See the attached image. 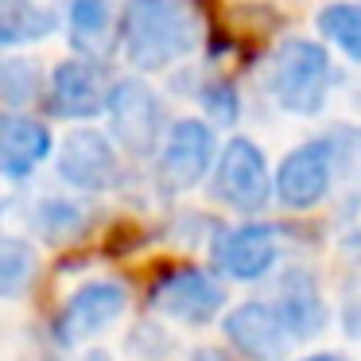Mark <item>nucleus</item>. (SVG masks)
<instances>
[{
	"label": "nucleus",
	"mask_w": 361,
	"mask_h": 361,
	"mask_svg": "<svg viewBox=\"0 0 361 361\" xmlns=\"http://www.w3.org/2000/svg\"><path fill=\"white\" fill-rule=\"evenodd\" d=\"M117 43L136 71H164L202 43V20L187 0H125Z\"/></svg>",
	"instance_id": "nucleus-1"
},
{
	"label": "nucleus",
	"mask_w": 361,
	"mask_h": 361,
	"mask_svg": "<svg viewBox=\"0 0 361 361\" xmlns=\"http://www.w3.org/2000/svg\"><path fill=\"white\" fill-rule=\"evenodd\" d=\"M334 86V71L322 43L311 39H283L272 51L268 63V94L283 113L311 117L326 105V94Z\"/></svg>",
	"instance_id": "nucleus-2"
},
{
	"label": "nucleus",
	"mask_w": 361,
	"mask_h": 361,
	"mask_svg": "<svg viewBox=\"0 0 361 361\" xmlns=\"http://www.w3.org/2000/svg\"><path fill=\"white\" fill-rule=\"evenodd\" d=\"M338 159H342L338 133L314 136V140H303L299 148H291L272 175L276 202L283 210H311V206H319L330 195V187H334Z\"/></svg>",
	"instance_id": "nucleus-3"
},
{
	"label": "nucleus",
	"mask_w": 361,
	"mask_h": 361,
	"mask_svg": "<svg viewBox=\"0 0 361 361\" xmlns=\"http://www.w3.org/2000/svg\"><path fill=\"white\" fill-rule=\"evenodd\" d=\"M105 113H109L113 140L128 152L133 159L156 156V148L164 144V102L156 97V90L144 78H121L105 94Z\"/></svg>",
	"instance_id": "nucleus-4"
},
{
	"label": "nucleus",
	"mask_w": 361,
	"mask_h": 361,
	"mask_svg": "<svg viewBox=\"0 0 361 361\" xmlns=\"http://www.w3.org/2000/svg\"><path fill=\"white\" fill-rule=\"evenodd\" d=\"M214 179V198L229 210L241 214H257L268 206L272 198V171H268V159L260 152V144H252L249 136H233L226 140L218 164L210 167Z\"/></svg>",
	"instance_id": "nucleus-5"
},
{
	"label": "nucleus",
	"mask_w": 361,
	"mask_h": 361,
	"mask_svg": "<svg viewBox=\"0 0 361 361\" xmlns=\"http://www.w3.org/2000/svg\"><path fill=\"white\" fill-rule=\"evenodd\" d=\"M55 171L63 183H71L74 190H86V195H105L125 179L117 144L97 128H74L66 136L55 156Z\"/></svg>",
	"instance_id": "nucleus-6"
},
{
	"label": "nucleus",
	"mask_w": 361,
	"mask_h": 361,
	"mask_svg": "<svg viewBox=\"0 0 361 361\" xmlns=\"http://www.w3.org/2000/svg\"><path fill=\"white\" fill-rule=\"evenodd\" d=\"M148 303L175 322L206 326V322H214L218 311L226 307V291H221V283L214 280L210 272H202V268H195V264H183V268L164 272L152 283Z\"/></svg>",
	"instance_id": "nucleus-7"
},
{
	"label": "nucleus",
	"mask_w": 361,
	"mask_h": 361,
	"mask_svg": "<svg viewBox=\"0 0 361 361\" xmlns=\"http://www.w3.org/2000/svg\"><path fill=\"white\" fill-rule=\"evenodd\" d=\"M128 307V288L117 280H90L59 307L55 314V342L59 345H82L94 334H102L109 322H117Z\"/></svg>",
	"instance_id": "nucleus-8"
},
{
	"label": "nucleus",
	"mask_w": 361,
	"mask_h": 361,
	"mask_svg": "<svg viewBox=\"0 0 361 361\" xmlns=\"http://www.w3.org/2000/svg\"><path fill=\"white\" fill-rule=\"evenodd\" d=\"M214 156H218L214 128L206 121L183 117L164 133V144H159V179L171 190H190L195 183H202L210 175Z\"/></svg>",
	"instance_id": "nucleus-9"
},
{
	"label": "nucleus",
	"mask_w": 361,
	"mask_h": 361,
	"mask_svg": "<svg viewBox=\"0 0 361 361\" xmlns=\"http://www.w3.org/2000/svg\"><path fill=\"white\" fill-rule=\"evenodd\" d=\"M105 94H109V78H105V66L97 59H66L55 66L47 86V102L51 113L63 121H86L97 117L105 109Z\"/></svg>",
	"instance_id": "nucleus-10"
},
{
	"label": "nucleus",
	"mask_w": 361,
	"mask_h": 361,
	"mask_svg": "<svg viewBox=\"0 0 361 361\" xmlns=\"http://www.w3.org/2000/svg\"><path fill=\"white\" fill-rule=\"evenodd\" d=\"M276 257H280V233L264 221H245L214 237V264L229 280H260L276 264Z\"/></svg>",
	"instance_id": "nucleus-11"
},
{
	"label": "nucleus",
	"mask_w": 361,
	"mask_h": 361,
	"mask_svg": "<svg viewBox=\"0 0 361 361\" xmlns=\"http://www.w3.org/2000/svg\"><path fill=\"white\" fill-rule=\"evenodd\" d=\"M226 338L237 345V353H245L249 361H288L291 334L283 330L280 314L272 311V303H241L221 319Z\"/></svg>",
	"instance_id": "nucleus-12"
},
{
	"label": "nucleus",
	"mask_w": 361,
	"mask_h": 361,
	"mask_svg": "<svg viewBox=\"0 0 361 361\" xmlns=\"http://www.w3.org/2000/svg\"><path fill=\"white\" fill-rule=\"evenodd\" d=\"M276 291H280V295H276L272 311L280 314V322L291 334V342L322 334V326H326V303H322L319 283H314L311 272L288 268V272L280 276V283H276Z\"/></svg>",
	"instance_id": "nucleus-13"
},
{
	"label": "nucleus",
	"mask_w": 361,
	"mask_h": 361,
	"mask_svg": "<svg viewBox=\"0 0 361 361\" xmlns=\"http://www.w3.org/2000/svg\"><path fill=\"white\" fill-rule=\"evenodd\" d=\"M47 156L51 133L43 121L27 117V113H4L0 117V175L4 179H27Z\"/></svg>",
	"instance_id": "nucleus-14"
},
{
	"label": "nucleus",
	"mask_w": 361,
	"mask_h": 361,
	"mask_svg": "<svg viewBox=\"0 0 361 361\" xmlns=\"http://www.w3.org/2000/svg\"><path fill=\"white\" fill-rule=\"evenodd\" d=\"M66 35L71 47L82 59H97L109 51V43L117 39V8L113 0H71L66 8Z\"/></svg>",
	"instance_id": "nucleus-15"
},
{
	"label": "nucleus",
	"mask_w": 361,
	"mask_h": 361,
	"mask_svg": "<svg viewBox=\"0 0 361 361\" xmlns=\"http://www.w3.org/2000/svg\"><path fill=\"white\" fill-rule=\"evenodd\" d=\"M32 221L47 241L66 245V241H74V237L86 233L90 214H86V206H78L74 198H43V202L35 206Z\"/></svg>",
	"instance_id": "nucleus-16"
},
{
	"label": "nucleus",
	"mask_w": 361,
	"mask_h": 361,
	"mask_svg": "<svg viewBox=\"0 0 361 361\" xmlns=\"http://www.w3.org/2000/svg\"><path fill=\"white\" fill-rule=\"evenodd\" d=\"M59 27L55 12L35 8V4H16V8L0 12V51L20 47V43H35Z\"/></svg>",
	"instance_id": "nucleus-17"
},
{
	"label": "nucleus",
	"mask_w": 361,
	"mask_h": 361,
	"mask_svg": "<svg viewBox=\"0 0 361 361\" xmlns=\"http://www.w3.org/2000/svg\"><path fill=\"white\" fill-rule=\"evenodd\" d=\"M319 32L334 43L342 55L361 63V4H330L319 12Z\"/></svg>",
	"instance_id": "nucleus-18"
},
{
	"label": "nucleus",
	"mask_w": 361,
	"mask_h": 361,
	"mask_svg": "<svg viewBox=\"0 0 361 361\" xmlns=\"http://www.w3.org/2000/svg\"><path fill=\"white\" fill-rule=\"evenodd\" d=\"M35 280V252L20 237H0V295H24Z\"/></svg>",
	"instance_id": "nucleus-19"
},
{
	"label": "nucleus",
	"mask_w": 361,
	"mask_h": 361,
	"mask_svg": "<svg viewBox=\"0 0 361 361\" xmlns=\"http://www.w3.org/2000/svg\"><path fill=\"white\" fill-rule=\"evenodd\" d=\"M43 94L39 63L32 59H0V102L4 105H32Z\"/></svg>",
	"instance_id": "nucleus-20"
},
{
	"label": "nucleus",
	"mask_w": 361,
	"mask_h": 361,
	"mask_svg": "<svg viewBox=\"0 0 361 361\" xmlns=\"http://www.w3.org/2000/svg\"><path fill=\"white\" fill-rule=\"evenodd\" d=\"M202 105H206V113H210L218 125H233L237 113H241V109H237V105H241V102H237V90L229 86L226 78H214L210 86L202 90Z\"/></svg>",
	"instance_id": "nucleus-21"
},
{
	"label": "nucleus",
	"mask_w": 361,
	"mask_h": 361,
	"mask_svg": "<svg viewBox=\"0 0 361 361\" xmlns=\"http://www.w3.org/2000/svg\"><path fill=\"white\" fill-rule=\"evenodd\" d=\"M342 322H345V330H350L353 338H361V299H350V303H345Z\"/></svg>",
	"instance_id": "nucleus-22"
},
{
	"label": "nucleus",
	"mask_w": 361,
	"mask_h": 361,
	"mask_svg": "<svg viewBox=\"0 0 361 361\" xmlns=\"http://www.w3.org/2000/svg\"><path fill=\"white\" fill-rule=\"evenodd\" d=\"M190 361H237L233 353H226V350H195L190 353Z\"/></svg>",
	"instance_id": "nucleus-23"
},
{
	"label": "nucleus",
	"mask_w": 361,
	"mask_h": 361,
	"mask_svg": "<svg viewBox=\"0 0 361 361\" xmlns=\"http://www.w3.org/2000/svg\"><path fill=\"white\" fill-rule=\"evenodd\" d=\"M299 361H350V357H342V353H307Z\"/></svg>",
	"instance_id": "nucleus-24"
},
{
	"label": "nucleus",
	"mask_w": 361,
	"mask_h": 361,
	"mask_svg": "<svg viewBox=\"0 0 361 361\" xmlns=\"http://www.w3.org/2000/svg\"><path fill=\"white\" fill-rule=\"evenodd\" d=\"M78 361H113V357H109L105 350H90V353H82Z\"/></svg>",
	"instance_id": "nucleus-25"
},
{
	"label": "nucleus",
	"mask_w": 361,
	"mask_h": 361,
	"mask_svg": "<svg viewBox=\"0 0 361 361\" xmlns=\"http://www.w3.org/2000/svg\"><path fill=\"white\" fill-rule=\"evenodd\" d=\"M35 361H59V357H51V353H43V357H35Z\"/></svg>",
	"instance_id": "nucleus-26"
}]
</instances>
